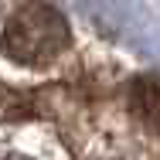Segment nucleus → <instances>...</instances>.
Here are the masks:
<instances>
[{
  "label": "nucleus",
  "instance_id": "1",
  "mask_svg": "<svg viewBox=\"0 0 160 160\" xmlns=\"http://www.w3.org/2000/svg\"><path fill=\"white\" fill-rule=\"evenodd\" d=\"M65 48H68V24L55 7L41 0L21 3L0 34V51L24 68H48L55 58L65 55Z\"/></svg>",
  "mask_w": 160,
  "mask_h": 160
},
{
  "label": "nucleus",
  "instance_id": "2",
  "mask_svg": "<svg viewBox=\"0 0 160 160\" xmlns=\"http://www.w3.org/2000/svg\"><path fill=\"white\" fill-rule=\"evenodd\" d=\"M0 160H62L58 143L41 129H0Z\"/></svg>",
  "mask_w": 160,
  "mask_h": 160
},
{
  "label": "nucleus",
  "instance_id": "3",
  "mask_svg": "<svg viewBox=\"0 0 160 160\" xmlns=\"http://www.w3.org/2000/svg\"><path fill=\"white\" fill-rule=\"evenodd\" d=\"M129 109H133V119L147 133L160 136V82L157 78H136L129 85Z\"/></svg>",
  "mask_w": 160,
  "mask_h": 160
},
{
  "label": "nucleus",
  "instance_id": "4",
  "mask_svg": "<svg viewBox=\"0 0 160 160\" xmlns=\"http://www.w3.org/2000/svg\"><path fill=\"white\" fill-rule=\"evenodd\" d=\"M106 160H123V157H106Z\"/></svg>",
  "mask_w": 160,
  "mask_h": 160
}]
</instances>
